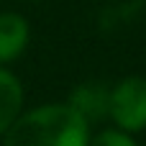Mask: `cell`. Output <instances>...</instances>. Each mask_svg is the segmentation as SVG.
<instances>
[{
    "label": "cell",
    "instance_id": "cell-1",
    "mask_svg": "<svg viewBox=\"0 0 146 146\" xmlns=\"http://www.w3.org/2000/svg\"><path fill=\"white\" fill-rule=\"evenodd\" d=\"M92 126L64 100L26 108L3 136V146H87Z\"/></svg>",
    "mask_w": 146,
    "mask_h": 146
},
{
    "label": "cell",
    "instance_id": "cell-2",
    "mask_svg": "<svg viewBox=\"0 0 146 146\" xmlns=\"http://www.w3.org/2000/svg\"><path fill=\"white\" fill-rule=\"evenodd\" d=\"M108 121L110 126L133 136L146 131V77L126 74L110 85Z\"/></svg>",
    "mask_w": 146,
    "mask_h": 146
},
{
    "label": "cell",
    "instance_id": "cell-3",
    "mask_svg": "<svg viewBox=\"0 0 146 146\" xmlns=\"http://www.w3.org/2000/svg\"><path fill=\"white\" fill-rule=\"evenodd\" d=\"M31 44V23L15 10H0V67L15 64Z\"/></svg>",
    "mask_w": 146,
    "mask_h": 146
},
{
    "label": "cell",
    "instance_id": "cell-4",
    "mask_svg": "<svg viewBox=\"0 0 146 146\" xmlns=\"http://www.w3.org/2000/svg\"><path fill=\"white\" fill-rule=\"evenodd\" d=\"M108 98H110V85L98 82V80H87V82L74 85L64 103L72 105L90 126H95L108 118Z\"/></svg>",
    "mask_w": 146,
    "mask_h": 146
},
{
    "label": "cell",
    "instance_id": "cell-5",
    "mask_svg": "<svg viewBox=\"0 0 146 146\" xmlns=\"http://www.w3.org/2000/svg\"><path fill=\"white\" fill-rule=\"evenodd\" d=\"M26 110V87L10 67H0V139Z\"/></svg>",
    "mask_w": 146,
    "mask_h": 146
},
{
    "label": "cell",
    "instance_id": "cell-6",
    "mask_svg": "<svg viewBox=\"0 0 146 146\" xmlns=\"http://www.w3.org/2000/svg\"><path fill=\"white\" fill-rule=\"evenodd\" d=\"M87 146H141L136 141L133 133H126L115 126H108V128H100L90 136V144Z\"/></svg>",
    "mask_w": 146,
    "mask_h": 146
},
{
    "label": "cell",
    "instance_id": "cell-7",
    "mask_svg": "<svg viewBox=\"0 0 146 146\" xmlns=\"http://www.w3.org/2000/svg\"><path fill=\"white\" fill-rule=\"evenodd\" d=\"M18 3H38V0H18Z\"/></svg>",
    "mask_w": 146,
    "mask_h": 146
},
{
    "label": "cell",
    "instance_id": "cell-8",
    "mask_svg": "<svg viewBox=\"0 0 146 146\" xmlns=\"http://www.w3.org/2000/svg\"><path fill=\"white\" fill-rule=\"evenodd\" d=\"M90 3H105V0H90Z\"/></svg>",
    "mask_w": 146,
    "mask_h": 146
}]
</instances>
